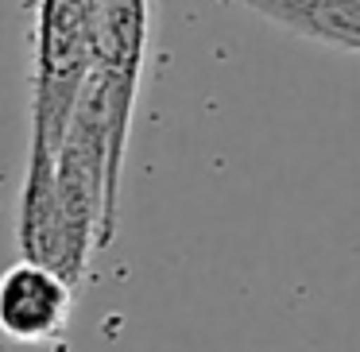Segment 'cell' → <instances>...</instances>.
Masks as SVG:
<instances>
[{
  "instance_id": "277c9868",
  "label": "cell",
  "mask_w": 360,
  "mask_h": 352,
  "mask_svg": "<svg viewBox=\"0 0 360 352\" xmlns=\"http://www.w3.org/2000/svg\"><path fill=\"white\" fill-rule=\"evenodd\" d=\"M0 352H4V341H0Z\"/></svg>"
},
{
  "instance_id": "6da1fadb",
  "label": "cell",
  "mask_w": 360,
  "mask_h": 352,
  "mask_svg": "<svg viewBox=\"0 0 360 352\" xmlns=\"http://www.w3.org/2000/svg\"><path fill=\"white\" fill-rule=\"evenodd\" d=\"M20 4L27 20V86H32L24 186H35L47 178L70 109L89 78L94 0H20Z\"/></svg>"
},
{
  "instance_id": "7a4b0ae2",
  "label": "cell",
  "mask_w": 360,
  "mask_h": 352,
  "mask_svg": "<svg viewBox=\"0 0 360 352\" xmlns=\"http://www.w3.org/2000/svg\"><path fill=\"white\" fill-rule=\"evenodd\" d=\"M74 282L55 267L20 256L0 275V341L43 344L63 337L74 310Z\"/></svg>"
},
{
  "instance_id": "3957f363",
  "label": "cell",
  "mask_w": 360,
  "mask_h": 352,
  "mask_svg": "<svg viewBox=\"0 0 360 352\" xmlns=\"http://www.w3.org/2000/svg\"><path fill=\"white\" fill-rule=\"evenodd\" d=\"M306 43L360 55V0H217Z\"/></svg>"
}]
</instances>
